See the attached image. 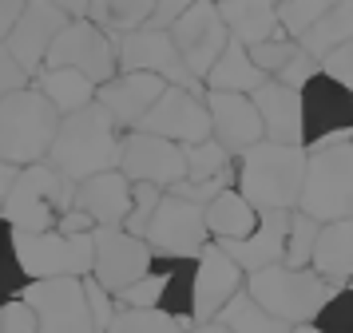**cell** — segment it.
Masks as SVG:
<instances>
[{
    "instance_id": "48",
    "label": "cell",
    "mask_w": 353,
    "mask_h": 333,
    "mask_svg": "<svg viewBox=\"0 0 353 333\" xmlns=\"http://www.w3.org/2000/svg\"><path fill=\"white\" fill-rule=\"evenodd\" d=\"M191 333H226L223 325H219V321H210V325H194Z\"/></svg>"
},
{
    "instance_id": "21",
    "label": "cell",
    "mask_w": 353,
    "mask_h": 333,
    "mask_svg": "<svg viewBox=\"0 0 353 333\" xmlns=\"http://www.w3.org/2000/svg\"><path fill=\"white\" fill-rule=\"evenodd\" d=\"M163 79L147 76V72H131V76H115L108 79L103 88H96V103L108 115H112V123L128 135V131H135L139 127V119H143L147 111L155 108V99L163 95Z\"/></svg>"
},
{
    "instance_id": "12",
    "label": "cell",
    "mask_w": 353,
    "mask_h": 333,
    "mask_svg": "<svg viewBox=\"0 0 353 333\" xmlns=\"http://www.w3.org/2000/svg\"><path fill=\"white\" fill-rule=\"evenodd\" d=\"M115 68H119V76L147 72V76L163 79L167 88H183V92L203 95V83L187 76V68H183V60H179V52L167 32L139 28V32H131V36H119L115 40Z\"/></svg>"
},
{
    "instance_id": "30",
    "label": "cell",
    "mask_w": 353,
    "mask_h": 333,
    "mask_svg": "<svg viewBox=\"0 0 353 333\" xmlns=\"http://www.w3.org/2000/svg\"><path fill=\"white\" fill-rule=\"evenodd\" d=\"M214 321H219L226 333H286L290 330V325H282V321H274L246 290L226 301V310L214 317Z\"/></svg>"
},
{
    "instance_id": "18",
    "label": "cell",
    "mask_w": 353,
    "mask_h": 333,
    "mask_svg": "<svg viewBox=\"0 0 353 333\" xmlns=\"http://www.w3.org/2000/svg\"><path fill=\"white\" fill-rule=\"evenodd\" d=\"M64 24H68V4H20L17 28L8 32L4 48L28 76H36Z\"/></svg>"
},
{
    "instance_id": "19",
    "label": "cell",
    "mask_w": 353,
    "mask_h": 333,
    "mask_svg": "<svg viewBox=\"0 0 353 333\" xmlns=\"http://www.w3.org/2000/svg\"><path fill=\"white\" fill-rule=\"evenodd\" d=\"M210 115V139L234 159L262 143V119H258L250 95H230V92H207L203 95Z\"/></svg>"
},
{
    "instance_id": "29",
    "label": "cell",
    "mask_w": 353,
    "mask_h": 333,
    "mask_svg": "<svg viewBox=\"0 0 353 333\" xmlns=\"http://www.w3.org/2000/svg\"><path fill=\"white\" fill-rule=\"evenodd\" d=\"M345 44H353V4H325V16L305 32V40L298 48L321 68V60L330 52H337Z\"/></svg>"
},
{
    "instance_id": "7",
    "label": "cell",
    "mask_w": 353,
    "mask_h": 333,
    "mask_svg": "<svg viewBox=\"0 0 353 333\" xmlns=\"http://www.w3.org/2000/svg\"><path fill=\"white\" fill-rule=\"evenodd\" d=\"M298 108H302V151L314 155L321 147L353 139V95L334 83L330 76H314L298 92Z\"/></svg>"
},
{
    "instance_id": "17",
    "label": "cell",
    "mask_w": 353,
    "mask_h": 333,
    "mask_svg": "<svg viewBox=\"0 0 353 333\" xmlns=\"http://www.w3.org/2000/svg\"><path fill=\"white\" fill-rule=\"evenodd\" d=\"M246 274L234 262H226L214 250V242L203 246V254L194 258V282H191V321L194 325H210L214 317L226 310V301L242 294Z\"/></svg>"
},
{
    "instance_id": "32",
    "label": "cell",
    "mask_w": 353,
    "mask_h": 333,
    "mask_svg": "<svg viewBox=\"0 0 353 333\" xmlns=\"http://www.w3.org/2000/svg\"><path fill=\"white\" fill-rule=\"evenodd\" d=\"M183 167H187V183H210V179L230 171V155L214 139H207L194 143V147H183Z\"/></svg>"
},
{
    "instance_id": "34",
    "label": "cell",
    "mask_w": 353,
    "mask_h": 333,
    "mask_svg": "<svg viewBox=\"0 0 353 333\" xmlns=\"http://www.w3.org/2000/svg\"><path fill=\"white\" fill-rule=\"evenodd\" d=\"M318 222L305 219V214H290V230H286V254H282V266L286 270H310V254L318 242Z\"/></svg>"
},
{
    "instance_id": "3",
    "label": "cell",
    "mask_w": 353,
    "mask_h": 333,
    "mask_svg": "<svg viewBox=\"0 0 353 333\" xmlns=\"http://www.w3.org/2000/svg\"><path fill=\"white\" fill-rule=\"evenodd\" d=\"M72 199H76V183H68L52 163H32L17 171L0 222L12 226V234H52L72 210Z\"/></svg>"
},
{
    "instance_id": "11",
    "label": "cell",
    "mask_w": 353,
    "mask_h": 333,
    "mask_svg": "<svg viewBox=\"0 0 353 333\" xmlns=\"http://www.w3.org/2000/svg\"><path fill=\"white\" fill-rule=\"evenodd\" d=\"M155 266V254L143 238L123 234L119 226H96L92 230V282L108 294L128 290Z\"/></svg>"
},
{
    "instance_id": "26",
    "label": "cell",
    "mask_w": 353,
    "mask_h": 333,
    "mask_svg": "<svg viewBox=\"0 0 353 333\" xmlns=\"http://www.w3.org/2000/svg\"><path fill=\"white\" fill-rule=\"evenodd\" d=\"M32 88L48 99L52 111H56L60 119L83 111L88 103H96V83H92V79H83L80 72H72V68H56V72L40 68V72L32 76Z\"/></svg>"
},
{
    "instance_id": "9",
    "label": "cell",
    "mask_w": 353,
    "mask_h": 333,
    "mask_svg": "<svg viewBox=\"0 0 353 333\" xmlns=\"http://www.w3.org/2000/svg\"><path fill=\"white\" fill-rule=\"evenodd\" d=\"M143 242L151 246L155 258H187V262H194L203 254V246L210 242V234L199 206L171 194V190H163L159 206H155V214H151L143 230Z\"/></svg>"
},
{
    "instance_id": "36",
    "label": "cell",
    "mask_w": 353,
    "mask_h": 333,
    "mask_svg": "<svg viewBox=\"0 0 353 333\" xmlns=\"http://www.w3.org/2000/svg\"><path fill=\"white\" fill-rule=\"evenodd\" d=\"M24 270H20V258H17V234H12V226H4L0 222V301H12L24 294Z\"/></svg>"
},
{
    "instance_id": "1",
    "label": "cell",
    "mask_w": 353,
    "mask_h": 333,
    "mask_svg": "<svg viewBox=\"0 0 353 333\" xmlns=\"http://www.w3.org/2000/svg\"><path fill=\"white\" fill-rule=\"evenodd\" d=\"M119 143H123V131L112 123V115L99 103H88L83 111L60 119L48 163L68 183L80 187L83 179H96L119 167Z\"/></svg>"
},
{
    "instance_id": "22",
    "label": "cell",
    "mask_w": 353,
    "mask_h": 333,
    "mask_svg": "<svg viewBox=\"0 0 353 333\" xmlns=\"http://www.w3.org/2000/svg\"><path fill=\"white\" fill-rule=\"evenodd\" d=\"M258 119H262V139L278 143V147H302V108H298V92H290L282 83L266 79L254 95Z\"/></svg>"
},
{
    "instance_id": "37",
    "label": "cell",
    "mask_w": 353,
    "mask_h": 333,
    "mask_svg": "<svg viewBox=\"0 0 353 333\" xmlns=\"http://www.w3.org/2000/svg\"><path fill=\"white\" fill-rule=\"evenodd\" d=\"M163 199V190L159 187H147V183H135L131 187V210H128V219H123V234L131 238H143L147 230V222H151V214H155V206H159Z\"/></svg>"
},
{
    "instance_id": "42",
    "label": "cell",
    "mask_w": 353,
    "mask_h": 333,
    "mask_svg": "<svg viewBox=\"0 0 353 333\" xmlns=\"http://www.w3.org/2000/svg\"><path fill=\"white\" fill-rule=\"evenodd\" d=\"M0 333H40V325H36L32 310L20 298H12L0 301Z\"/></svg>"
},
{
    "instance_id": "27",
    "label": "cell",
    "mask_w": 353,
    "mask_h": 333,
    "mask_svg": "<svg viewBox=\"0 0 353 333\" xmlns=\"http://www.w3.org/2000/svg\"><path fill=\"white\" fill-rule=\"evenodd\" d=\"M203 222H207L210 242H239V238H246L258 226V210L230 187L214 203L203 206Z\"/></svg>"
},
{
    "instance_id": "24",
    "label": "cell",
    "mask_w": 353,
    "mask_h": 333,
    "mask_svg": "<svg viewBox=\"0 0 353 333\" xmlns=\"http://www.w3.org/2000/svg\"><path fill=\"white\" fill-rule=\"evenodd\" d=\"M310 270L325 285H341L345 290L353 282V219L321 226L318 242H314V254H310Z\"/></svg>"
},
{
    "instance_id": "49",
    "label": "cell",
    "mask_w": 353,
    "mask_h": 333,
    "mask_svg": "<svg viewBox=\"0 0 353 333\" xmlns=\"http://www.w3.org/2000/svg\"><path fill=\"white\" fill-rule=\"evenodd\" d=\"M286 333H321V330H318V325H314V321H310V325H290Z\"/></svg>"
},
{
    "instance_id": "40",
    "label": "cell",
    "mask_w": 353,
    "mask_h": 333,
    "mask_svg": "<svg viewBox=\"0 0 353 333\" xmlns=\"http://www.w3.org/2000/svg\"><path fill=\"white\" fill-rule=\"evenodd\" d=\"M83 298H88V314H92V330L96 333H108V325L115 321V301L108 290H99L92 282V274L83 278Z\"/></svg>"
},
{
    "instance_id": "15",
    "label": "cell",
    "mask_w": 353,
    "mask_h": 333,
    "mask_svg": "<svg viewBox=\"0 0 353 333\" xmlns=\"http://www.w3.org/2000/svg\"><path fill=\"white\" fill-rule=\"evenodd\" d=\"M203 95L183 92V88H163V95L155 99V108L139 119L135 131L155 135V139H167V143H175V147L207 143L210 139V115H207Z\"/></svg>"
},
{
    "instance_id": "38",
    "label": "cell",
    "mask_w": 353,
    "mask_h": 333,
    "mask_svg": "<svg viewBox=\"0 0 353 333\" xmlns=\"http://www.w3.org/2000/svg\"><path fill=\"white\" fill-rule=\"evenodd\" d=\"M246 56H250V63H254L262 76L274 79L290 60H294V56H298V44H294V40H286V36H278V40H266V44L246 48Z\"/></svg>"
},
{
    "instance_id": "50",
    "label": "cell",
    "mask_w": 353,
    "mask_h": 333,
    "mask_svg": "<svg viewBox=\"0 0 353 333\" xmlns=\"http://www.w3.org/2000/svg\"><path fill=\"white\" fill-rule=\"evenodd\" d=\"M350 290H353V282H350Z\"/></svg>"
},
{
    "instance_id": "16",
    "label": "cell",
    "mask_w": 353,
    "mask_h": 333,
    "mask_svg": "<svg viewBox=\"0 0 353 333\" xmlns=\"http://www.w3.org/2000/svg\"><path fill=\"white\" fill-rule=\"evenodd\" d=\"M115 171L128 179L131 187L135 183H147V187L171 190L175 183L187 179V167H183V147L167 139H155V135H143V131H128L123 143H119V167Z\"/></svg>"
},
{
    "instance_id": "5",
    "label": "cell",
    "mask_w": 353,
    "mask_h": 333,
    "mask_svg": "<svg viewBox=\"0 0 353 333\" xmlns=\"http://www.w3.org/2000/svg\"><path fill=\"white\" fill-rule=\"evenodd\" d=\"M298 214L314 219L318 226L353 219V143H334L305 155Z\"/></svg>"
},
{
    "instance_id": "14",
    "label": "cell",
    "mask_w": 353,
    "mask_h": 333,
    "mask_svg": "<svg viewBox=\"0 0 353 333\" xmlns=\"http://www.w3.org/2000/svg\"><path fill=\"white\" fill-rule=\"evenodd\" d=\"M167 36H171V44H175L179 60H183V68H187V76L199 79V83L207 79V72L214 68V60H219L223 48L230 44V36H226L214 4H187Z\"/></svg>"
},
{
    "instance_id": "25",
    "label": "cell",
    "mask_w": 353,
    "mask_h": 333,
    "mask_svg": "<svg viewBox=\"0 0 353 333\" xmlns=\"http://www.w3.org/2000/svg\"><path fill=\"white\" fill-rule=\"evenodd\" d=\"M214 8H219V20H223L226 36L242 48H254V44H266V40L282 36L274 4H266V0H230V4H214Z\"/></svg>"
},
{
    "instance_id": "39",
    "label": "cell",
    "mask_w": 353,
    "mask_h": 333,
    "mask_svg": "<svg viewBox=\"0 0 353 333\" xmlns=\"http://www.w3.org/2000/svg\"><path fill=\"white\" fill-rule=\"evenodd\" d=\"M314 325L321 333H353V290H337L334 298L321 305V314L314 317Z\"/></svg>"
},
{
    "instance_id": "41",
    "label": "cell",
    "mask_w": 353,
    "mask_h": 333,
    "mask_svg": "<svg viewBox=\"0 0 353 333\" xmlns=\"http://www.w3.org/2000/svg\"><path fill=\"white\" fill-rule=\"evenodd\" d=\"M318 72H321V68L310 60V56H305L302 48H298V56H294V60H290L286 68L278 72V76H274V83H282V88H290V92H302V88H305L314 76H318Z\"/></svg>"
},
{
    "instance_id": "28",
    "label": "cell",
    "mask_w": 353,
    "mask_h": 333,
    "mask_svg": "<svg viewBox=\"0 0 353 333\" xmlns=\"http://www.w3.org/2000/svg\"><path fill=\"white\" fill-rule=\"evenodd\" d=\"M207 92H230V95H254L262 83H266V76L258 72L254 63H250V56H246V48L242 44H230L223 48V56L214 60V68L207 72Z\"/></svg>"
},
{
    "instance_id": "4",
    "label": "cell",
    "mask_w": 353,
    "mask_h": 333,
    "mask_svg": "<svg viewBox=\"0 0 353 333\" xmlns=\"http://www.w3.org/2000/svg\"><path fill=\"white\" fill-rule=\"evenodd\" d=\"M56 127H60V115L36 88L0 99V163L17 171L32 163H48Z\"/></svg>"
},
{
    "instance_id": "6",
    "label": "cell",
    "mask_w": 353,
    "mask_h": 333,
    "mask_svg": "<svg viewBox=\"0 0 353 333\" xmlns=\"http://www.w3.org/2000/svg\"><path fill=\"white\" fill-rule=\"evenodd\" d=\"M242 290L282 325H310L321 314V305L337 294L314 270H286V266L258 270V274L246 278Z\"/></svg>"
},
{
    "instance_id": "8",
    "label": "cell",
    "mask_w": 353,
    "mask_h": 333,
    "mask_svg": "<svg viewBox=\"0 0 353 333\" xmlns=\"http://www.w3.org/2000/svg\"><path fill=\"white\" fill-rule=\"evenodd\" d=\"M44 68L48 72L72 68L83 79H92L96 88H103L108 79L119 76V68H115V36L96 28V24H88V20H72L68 16V24L60 28V36L52 40L48 56H44Z\"/></svg>"
},
{
    "instance_id": "35",
    "label": "cell",
    "mask_w": 353,
    "mask_h": 333,
    "mask_svg": "<svg viewBox=\"0 0 353 333\" xmlns=\"http://www.w3.org/2000/svg\"><path fill=\"white\" fill-rule=\"evenodd\" d=\"M108 333H187V325L159 310H119Z\"/></svg>"
},
{
    "instance_id": "43",
    "label": "cell",
    "mask_w": 353,
    "mask_h": 333,
    "mask_svg": "<svg viewBox=\"0 0 353 333\" xmlns=\"http://www.w3.org/2000/svg\"><path fill=\"white\" fill-rule=\"evenodd\" d=\"M24 88H32V76H28V72H24V68L8 56V48L0 44V99L24 92Z\"/></svg>"
},
{
    "instance_id": "13",
    "label": "cell",
    "mask_w": 353,
    "mask_h": 333,
    "mask_svg": "<svg viewBox=\"0 0 353 333\" xmlns=\"http://www.w3.org/2000/svg\"><path fill=\"white\" fill-rule=\"evenodd\" d=\"M20 301L32 310L40 333H96L88 298H83V278H48V282H28Z\"/></svg>"
},
{
    "instance_id": "31",
    "label": "cell",
    "mask_w": 353,
    "mask_h": 333,
    "mask_svg": "<svg viewBox=\"0 0 353 333\" xmlns=\"http://www.w3.org/2000/svg\"><path fill=\"white\" fill-rule=\"evenodd\" d=\"M163 285H167V258H155V266L147 270L139 282L119 290L112 301H119V310H159Z\"/></svg>"
},
{
    "instance_id": "10",
    "label": "cell",
    "mask_w": 353,
    "mask_h": 333,
    "mask_svg": "<svg viewBox=\"0 0 353 333\" xmlns=\"http://www.w3.org/2000/svg\"><path fill=\"white\" fill-rule=\"evenodd\" d=\"M17 258L28 282L48 278H88L92 274V234H17Z\"/></svg>"
},
{
    "instance_id": "20",
    "label": "cell",
    "mask_w": 353,
    "mask_h": 333,
    "mask_svg": "<svg viewBox=\"0 0 353 333\" xmlns=\"http://www.w3.org/2000/svg\"><path fill=\"white\" fill-rule=\"evenodd\" d=\"M286 230H290V214H258V226L246 238H239V242H214V250L250 278L258 270L282 266Z\"/></svg>"
},
{
    "instance_id": "51",
    "label": "cell",
    "mask_w": 353,
    "mask_h": 333,
    "mask_svg": "<svg viewBox=\"0 0 353 333\" xmlns=\"http://www.w3.org/2000/svg\"><path fill=\"white\" fill-rule=\"evenodd\" d=\"M350 143H353V139H350Z\"/></svg>"
},
{
    "instance_id": "23",
    "label": "cell",
    "mask_w": 353,
    "mask_h": 333,
    "mask_svg": "<svg viewBox=\"0 0 353 333\" xmlns=\"http://www.w3.org/2000/svg\"><path fill=\"white\" fill-rule=\"evenodd\" d=\"M72 206L83 210L96 226H123V219H128V210H131V183L119 171L83 179L80 187H76Z\"/></svg>"
},
{
    "instance_id": "2",
    "label": "cell",
    "mask_w": 353,
    "mask_h": 333,
    "mask_svg": "<svg viewBox=\"0 0 353 333\" xmlns=\"http://www.w3.org/2000/svg\"><path fill=\"white\" fill-rule=\"evenodd\" d=\"M305 179L302 147H278V143H254L239 155L234 167V190L258 214H294Z\"/></svg>"
},
{
    "instance_id": "44",
    "label": "cell",
    "mask_w": 353,
    "mask_h": 333,
    "mask_svg": "<svg viewBox=\"0 0 353 333\" xmlns=\"http://www.w3.org/2000/svg\"><path fill=\"white\" fill-rule=\"evenodd\" d=\"M321 76H330L334 83H341V88L353 95V44L330 52V56L321 60Z\"/></svg>"
},
{
    "instance_id": "33",
    "label": "cell",
    "mask_w": 353,
    "mask_h": 333,
    "mask_svg": "<svg viewBox=\"0 0 353 333\" xmlns=\"http://www.w3.org/2000/svg\"><path fill=\"white\" fill-rule=\"evenodd\" d=\"M274 16H278L282 36L294 40V44H302L305 32L325 16V4H321V0H290V4H274Z\"/></svg>"
},
{
    "instance_id": "45",
    "label": "cell",
    "mask_w": 353,
    "mask_h": 333,
    "mask_svg": "<svg viewBox=\"0 0 353 333\" xmlns=\"http://www.w3.org/2000/svg\"><path fill=\"white\" fill-rule=\"evenodd\" d=\"M92 230H96V222L88 219L83 210H76V206H72L64 219H60V226H56V234H68V238H76V234H92Z\"/></svg>"
},
{
    "instance_id": "46",
    "label": "cell",
    "mask_w": 353,
    "mask_h": 333,
    "mask_svg": "<svg viewBox=\"0 0 353 333\" xmlns=\"http://www.w3.org/2000/svg\"><path fill=\"white\" fill-rule=\"evenodd\" d=\"M17 16H20V4H12V0H0V44L8 40V32L17 28Z\"/></svg>"
},
{
    "instance_id": "47",
    "label": "cell",
    "mask_w": 353,
    "mask_h": 333,
    "mask_svg": "<svg viewBox=\"0 0 353 333\" xmlns=\"http://www.w3.org/2000/svg\"><path fill=\"white\" fill-rule=\"evenodd\" d=\"M12 179H17V167L0 163V210H4V199H8V187H12Z\"/></svg>"
}]
</instances>
